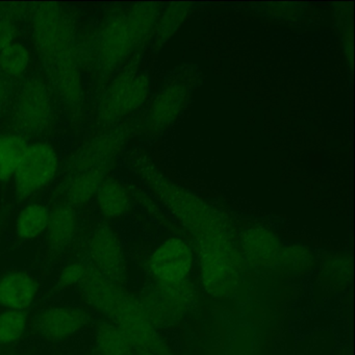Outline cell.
Segmentation results:
<instances>
[{"label":"cell","instance_id":"obj_1","mask_svg":"<svg viewBox=\"0 0 355 355\" xmlns=\"http://www.w3.org/2000/svg\"><path fill=\"white\" fill-rule=\"evenodd\" d=\"M163 201L193 236L205 290L215 298L232 297L240 286L244 259L230 222L216 207L178 186L170 188Z\"/></svg>","mask_w":355,"mask_h":355},{"label":"cell","instance_id":"obj_2","mask_svg":"<svg viewBox=\"0 0 355 355\" xmlns=\"http://www.w3.org/2000/svg\"><path fill=\"white\" fill-rule=\"evenodd\" d=\"M33 39L51 86L66 105L78 107L84 97V80L76 31L65 10L44 3L32 19Z\"/></svg>","mask_w":355,"mask_h":355},{"label":"cell","instance_id":"obj_3","mask_svg":"<svg viewBox=\"0 0 355 355\" xmlns=\"http://www.w3.org/2000/svg\"><path fill=\"white\" fill-rule=\"evenodd\" d=\"M83 304L101 319L117 326L137 352L165 355V345L153 326L146 306L123 288L96 272H91L78 290Z\"/></svg>","mask_w":355,"mask_h":355},{"label":"cell","instance_id":"obj_4","mask_svg":"<svg viewBox=\"0 0 355 355\" xmlns=\"http://www.w3.org/2000/svg\"><path fill=\"white\" fill-rule=\"evenodd\" d=\"M161 9L157 3H138L105 20L94 42L99 70L113 72L155 34Z\"/></svg>","mask_w":355,"mask_h":355},{"label":"cell","instance_id":"obj_5","mask_svg":"<svg viewBox=\"0 0 355 355\" xmlns=\"http://www.w3.org/2000/svg\"><path fill=\"white\" fill-rule=\"evenodd\" d=\"M95 319L83 303H49L31 315V334L43 344L66 345L89 331Z\"/></svg>","mask_w":355,"mask_h":355},{"label":"cell","instance_id":"obj_6","mask_svg":"<svg viewBox=\"0 0 355 355\" xmlns=\"http://www.w3.org/2000/svg\"><path fill=\"white\" fill-rule=\"evenodd\" d=\"M55 118V105L49 86L40 78L26 80L16 95L13 121L18 134L40 136L49 130Z\"/></svg>","mask_w":355,"mask_h":355},{"label":"cell","instance_id":"obj_7","mask_svg":"<svg viewBox=\"0 0 355 355\" xmlns=\"http://www.w3.org/2000/svg\"><path fill=\"white\" fill-rule=\"evenodd\" d=\"M146 73L128 70L116 76L101 95L97 105V117L103 123H116L140 109L149 93Z\"/></svg>","mask_w":355,"mask_h":355},{"label":"cell","instance_id":"obj_8","mask_svg":"<svg viewBox=\"0 0 355 355\" xmlns=\"http://www.w3.org/2000/svg\"><path fill=\"white\" fill-rule=\"evenodd\" d=\"M60 166L61 157L53 143L38 141L28 144L13 178L15 194L28 199L42 192L57 178Z\"/></svg>","mask_w":355,"mask_h":355},{"label":"cell","instance_id":"obj_9","mask_svg":"<svg viewBox=\"0 0 355 355\" xmlns=\"http://www.w3.org/2000/svg\"><path fill=\"white\" fill-rule=\"evenodd\" d=\"M84 253L83 257L93 271L122 284L126 274L125 252L115 228L109 224L93 228L85 242Z\"/></svg>","mask_w":355,"mask_h":355},{"label":"cell","instance_id":"obj_10","mask_svg":"<svg viewBox=\"0 0 355 355\" xmlns=\"http://www.w3.org/2000/svg\"><path fill=\"white\" fill-rule=\"evenodd\" d=\"M193 261L194 254L188 243L180 238H169L151 253L149 271L162 284H178L188 277Z\"/></svg>","mask_w":355,"mask_h":355},{"label":"cell","instance_id":"obj_11","mask_svg":"<svg viewBox=\"0 0 355 355\" xmlns=\"http://www.w3.org/2000/svg\"><path fill=\"white\" fill-rule=\"evenodd\" d=\"M42 295L40 278L26 269H9L0 273V309L32 311Z\"/></svg>","mask_w":355,"mask_h":355},{"label":"cell","instance_id":"obj_12","mask_svg":"<svg viewBox=\"0 0 355 355\" xmlns=\"http://www.w3.org/2000/svg\"><path fill=\"white\" fill-rule=\"evenodd\" d=\"M239 249L244 261L261 267L275 265L282 252L276 234L263 226L249 228L243 232Z\"/></svg>","mask_w":355,"mask_h":355},{"label":"cell","instance_id":"obj_13","mask_svg":"<svg viewBox=\"0 0 355 355\" xmlns=\"http://www.w3.org/2000/svg\"><path fill=\"white\" fill-rule=\"evenodd\" d=\"M80 232V217L76 207L61 203L51 209L45 232L47 248L55 253L64 252L76 242Z\"/></svg>","mask_w":355,"mask_h":355},{"label":"cell","instance_id":"obj_14","mask_svg":"<svg viewBox=\"0 0 355 355\" xmlns=\"http://www.w3.org/2000/svg\"><path fill=\"white\" fill-rule=\"evenodd\" d=\"M190 89L182 82L168 84L159 91L150 110V124L155 130H163L180 116L189 99Z\"/></svg>","mask_w":355,"mask_h":355},{"label":"cell","instance_id":"obj_15","mask_svg":"<svg viewBox=\"0 0 355 355\" xmlns=\"http://www.w3.org/2000/svg\"><path fill=\"white\" fill-rule=\"evenodd\" d=\"M90 334V355H136L128 336L107 320L95 319Z\"/></svg>","mask_w":355,"mask_h":355},{"label":"cell","instance_id":"obj_16","mask_svg":"<svg viewBox=\"0 0 355 355\" xmlns=\"http://www.w3.org/2000/svg\"><path fill=\"white\" fill-rule=\"evenodd\" d=\"M107 168L94 167L74 170L68 178L65 196L68 205L82 207L95 198L99 188L107 178Z\"/></svg>","mask_w":355,"mask_h":355},{"label":"cell","instance_id":"obj_17","mask_svg":"<svg viewBox=\"0 0 355 355\" xmlns=\"http://www.w3.org/2000/svg\"><path fill=\"white\" fill-rule=\"evenodd\" d=\"M51 209L41 202H30L18 211L14 220V236L20 242L31 243L44 238Z\"/></svg>","mask_w":355,"mask_h":355},{"label":"cell","instance_id":"obj_18","mask_svg":"<svg viewBox=\"0 0 355 355\" xmlns=\"http://www.w3.org/2000/svg\"><path fill=\"white\" fill-rule=\"evenodd\" d=\"M94 199L99 215L109 221L123 217L130 207V194L116 178H105Z\"/></svg>","mask_w":355,"mask_h":355},{"label":"cell","instance_id":"obj_19","mask_svg":"<svg viewBox=\"0 0 355 355\" xmlns=\"http://www.w3.org/2000/svg\"><path fill=\"white\" fill-rule=\"evenodd\" d=\"M30 334V313L0 309V350L12 351L21 345Z\"/></svg>","mask_w":355,"mask_h":355},{"label":"cell","instance_id":"obj_20","mask_svg":"<svg viewBox=\"0 0 355 355\" xmlns=\"http://www.w3.org/2000/svg\"><path fill=\"white\" fill-rule=\"evenodd\" d=\"M28 144L26 137L18 132L0 135V182L13 180Z\"/></svg>","mask_w":355,"mask_h":355},{"label":"cell","instance_id":"obj_21","mask_svg":"<svg viewBox=\"0 0 355 355\" xmlns=\"http://www.w3.org/2000/svg\"><path fill=\"white\" fill-rule=\"evenodd\" d=\"M32 53L24 43L15 42L0 51V74L5 78H19L28 71Z\"/></svg>","mask_w":355,"mask_h":355},{"label":"cell","instance_id":"obj_22","mask_svg":"<svg viewBox=\"0 0 355 355\" xmlns=\"http://www.w3.org/2000/svg\"><path fill=\"white\" fill-rule=\"evenodd\" d=\"M92 271L93 270L83 257L68 259L60 266L55 274V288L60 292L78 291Z\"/></svg>","mask_w":355,"mask_h":355},{"label":"cell","instance_id":"obj_23","mask_svg":"<svg viewBox=\"0 0 355 355\" xmlns=\"http://www.w3.org/2000/svg\"><path fill=\"white\" fill-rule=\"evenodd\" d=\"M191 10V3H176L168 6L163 14H159L155 31V44L157 46L165 44L184 24Z\"/></svg>","mask_w":355,"mask_h":355},{"label":"cell","instance_id":"obj_24","mask_svg":"<svg viewBox=\"0 0 355 355\" xmlns=\"http://www.w3.org/2000/svg\"><path fill=\"white\" fill-rule=\"evenodd\" d=\"M17 28L13 22L8 19H0V51L15 42Z\"/></svg>","mask_w":355,"mask_h":355},{"label":"cell","instance_id":"obj_25","mask_svg":"<svg viewBox=\"0 0 355 355\" xmlns=\"http://www.w3.org/2000/svg\"><path fill=\"white\" fill-rule=\"evenodd\" d=\"M10 97V87L7 80L0 74V111H3L7 105Z\"/></svg>","mask_w":355,"mask_h":355},{"label":"cell","instance_id":"obj_26","mask_svg":"<svg viewBox=\"0 0 355 355\" xmlns=\"http://www.w3.org/2000/svg\"><path fill=\"white\" fill-rule=\"evenodd\" d=\"M3 355H30L28 353L18 352V351H9V352L3 353Z\"/></svg>","mask_w":355,"mask_h":355},{"label":"cell","instance_id":"obj_27","mask_svg":"<svg viewBox=\"0 0 355 355\" xmlns=\"http://www.w3.org/2000/svg\"><path fill=\"white\" fill-rule=\"evenodd\" d=\"M137 355H155V354H153V353H149V352H138V353H137Z\"/></svg>","mask_w":355,"mask_h":355}]
</instances>
